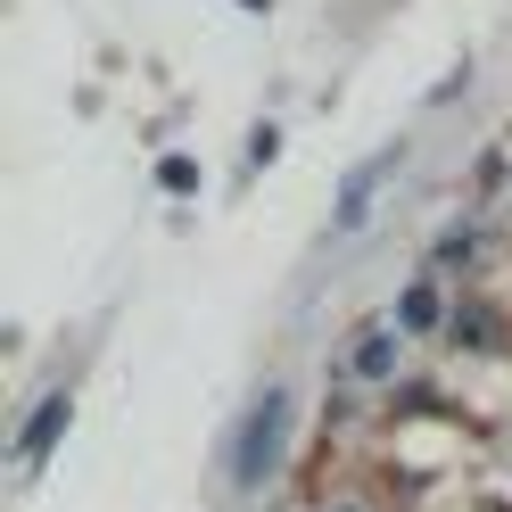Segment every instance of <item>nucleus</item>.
Instances as JSON below:
<instances>
[{
  "mask_svg": "<svg viewBox=\"0 0 512 512\" xmlns=\"http://www.w3.org/2000/svg\"><path fill=\"white\" fill-rule=\"evenodd\" d=\"M281 422H290V397L281 389H265L248 405V422H240V455H232V479L240 488H256V479L273 471V455H281Z\"/></svg>",
  "mask_w": 512,
  "mask_h": 512,
  "instance_id": "obj_1",
  "label": "nucleus"
},
{
  "mask_svg": "<svg viewBox=\"0 0 512 512\" xmlns=\"http://www.w3.org/2000/svg\"><path fill=\"white\" fill-rule=\"evenodd\" d=\"M67 413H75L67 397H50V405L34 413V422H25V438H17V455H25V463H42V446H50L58 430H67Z\"/></svg>",
  "mask_w": 512,
  "mask_h": 512,
  "instance_id": "obj_2",
  "label": "nucleus"
},
{
  "mask_svg": "<svg viewBox=\"0 0 512 512\" xmlns=\"http://www.w3.org/2000/svg\"><path fill=\"white\" fill-rule=\"evenodd\" d=\"M380 166H389V157H372V166H364L356 182H347V199H339V232H347V223H364V207H372V182H380Z\"/></svg>",
  "mask_w": 512,
  "mask_h": 512,
  "instance_id": "obj_3",
  "label": "nucleus"
}]
</instances>
